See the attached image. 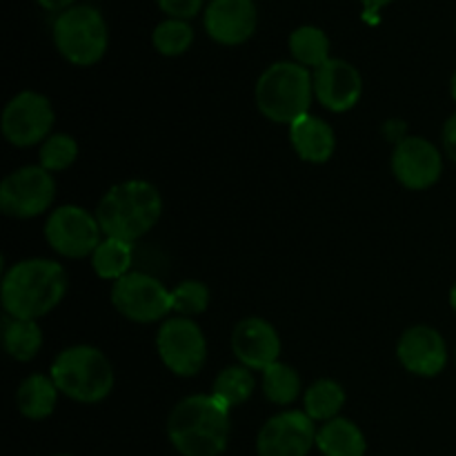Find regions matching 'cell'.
<instances>
[{
    "label": "cell",
    "instance_id": "obj_1",
    "mask_svg": "<svg viewBox=\"0 0 456 456\" xmlns=\"http://www.w3.org/2000/svg\"><path fill=\"white\" fill-rule=\"evenodd\" d=\"M69 288V276L52 258H25L9 267L0 285L4 314L22 321H38L61 305Z\"/></svg>",
    "mask_w": 456,
    "mask_h": 456
},
{
    "label": "cell",
    "instance_id": "obj_2",
    "mask_svg": "<svg viewBox=\"0 0 456 456\" xmlns=\"http://www.w3.org/2000/svg\"><path fill=\"white\" fill-rule=\"evenodd\" d=\"M230 432V408L212 392L178 401L167 419L169 444L183 456H221Z\"/></svg>",
    "mask_w": 456,
    "mask_h": 456
},
{
    "label": "cell",
    "instance_id": "obj_3",
    "mask_svg": "<svg viewBox=\"0 0 456 456\" xmlns=\"http://www.w3.org/2000/svg\"><path fill=\"white\" fill-rule=\"evenodd\" d=\"M163 216V196L142 178H129L110 187L96 208L102 234L136 243L154 230Z\"/></svg>",
    "mask_w": 456,
    "mask_h": 456
},
{
    "label": "cell",
    "instance_id": "obj_4",
    "mask_svg": "<svg viewBox=\"0 0 456 456\" xmlns=\"http://www.w3.org/2000/svg\"><path fill=\"white\" fill-rule=\"evenodd\" d=\"M256 107L272 123H288L310 114L314 80L307 67L294 61H279L267 67L256 80Z\"/></svg>",
    "mask_w": 456,
    "mask_h": 456
},
{
    "label": "cell",
    "instance_id": "obj_5",
    "mask_svg": "<svg viewBox=\"0 0 456 456\" xmlns=\"http://www.w3.org/2000/svg\"><path fill=\"white\" fill-rule=\"evenodd\" d=\"M49 377L58 392L78 403H101L114 390V368L94 346H71L52 363Z\"/></svg>",
    "mask_w": 456,
    "mask_h": 456
},
{
    "label": "cell",
    "instance_id": "obj_6",
    "mask_svg": "<svg viewBox=\"0 0 456 456\" xmlns=\"http://www.w3.org/2000/svg\"><path fill=\"white\" fill-rule=\"evenodd\" d=\"M52 34L58 53L76 67L96 65L110 45L105 18L92 4H74L58 13Z\"/></svg>",
    "mask_w": 456,
    "mask_h": 456
},
{
    "label": "cell",
    "instance_id": "obj_7",
    "mask_svg": "<svg viewBox=\"0 0 456 456\" xmlns=\"http://www.w3.org/2000/svg\"><path fill=\"white\" fill-rule=\"evenodd\" d=\"M111 305L132 323H159L174 312L172 289L145 272H129L111 285Z\"/></svg>",
    "mask_w": 456,
    "mask_h": 456
},
{
    "label": "cell",
    "instance_id": "obj_8",
    "mask_svg": "<svg viewBox=\"0 0 456 456\" xmlns=\"http://www.w3.org/2000/svg\"><path fill=\"white\" fill-rule=\"evenodd\" d=\"M156 350L165 368L176 377H196L208 361V341L194 319L172 316L160 323Z\"/></svg>",
    "mask_w": 456,
    "mask_h": 456
},
{
    "label": "cell",
    "instance_id": "obj_9",
    "mask_svg": "<svg viewBox=\"0 0 456 456\" xmlns=\"http://www.w3.org/2000/svg\"><path fill=\"white\" fill-rule=\"evenodd\" d=\"M53 120H56V114H53L52 101L43 94L25 89L4 105L0 127L9 145L34 147L43 145L52 136Z\"/></svg>",
    "mask_w": 456,
    "mask_h": 456
},
{
    "label": "cell",
    "instance_id": "obj_10",
    "mask_svg": "<svg viewBox=\"0 0 456 456\" xmlns=\"http://www.w3.org/2000/svg\"><path fill=\"white\" fill-rule=\"evenodd\" d=\"M56 199V181L40 165L16 169L0 183V209L12 218H36L49 212Z\"/></svg>",
    "mask_w": 456,
    "mask_h": 456
},
{
    "label": "cell",
    "instance_id": "obj_11",
    "mask_svg": "<svg viewBox=\"0 0 456 456\" xmlns=\"http://www.w3.org/2000/svg\"><path fill=\"white\" fill-rule=\"evenodd\" d=\"M101 223L78 205H62L49 214L45 223V239L49 248L65 258H92L101 245Z\"/></svg>",
    "mask_w": 456,
    "mask_h": 456
},
{
    "label": "cell",
    "instance_id": "obj_12",
    "mask_svg": "<svg viewBox=\"0 0 456 456\" xmlns=\"http://www.w3.org/2000/svg\"><path fill=\"white\" fill-rule=\"evenodd\" d=\"M316 432L303 410H285L263 423L256 436L258 456H307L316 445Z\"/></svg>",
    "mask_w": 456,
    "mask_h": 456
},
{
    "label": "cell",
    "instance_id": "obj_13",
    "mask_svg": "<svg viewBox=\"0 0 456 456\" xmlns=\"http://www.w3.org/2000/svg\"><path fill=\"white\" fill-rule=\"evenodd\" d=\"M392 174L405 190H430L444 174V156L435 142L408 136L392 151Z\"/></svg>",
    "mask_w": 456,
    "mask_h": 456
},
{
    "label": "cell",
    "instance_id": "obj_14",
    "mask_svg": "<svg viewBox=\"0 0 456 456\" xmlns=\"http://www.w3.org/2000/svg\"><path fill=\"white\" fill-rule=\"evenodd\" d=\"M314 98L334 114L354 110L363 94V78L352 62L343 58H330L325 65L312 71Z\"/></svg>",
    "mask_w": 456,
    "mask_h": 456
},
{
    "label": "cell",
    "instance_id": "obj_15",
    "mask_svg": "<svg viewBox=\"0 0 456 456\" xmlns=\"http://www.w3.org/2000/svg\"><path fill=\"white\" fill-rule=\"evenodd\" d=\"M203 25L209 38L225 47L248 43L258 25L254 0H209L203 13Z\"/></svg>",
    "mask_w": 456,
    "mask_h": 456
},
{
    "label": "cell",
    "instance_id": "obj_16",
    "mask_svg": "<svg viewBox=\"0 0 456 456\" xmlns=\"http://www.w3.org/2000/svg\"><path fill=\"white\" fill-rule=\"evenodd\" d=\"M399 363L417 377H439L448 365V346L439 330L430 325H412L396 343Z\"/></svg>",
    "mask_w": 456,
    "mask_h": 456
},
{
    "label": "cell",
    "instance_id": "obj_17",
    "mask_svg": "<svg viewBox=\"0 0 456 456\" xmlns=\"http://www.w3.org/2000/svg\"><path fill=\"white\" fill-rule=\"evenodd\" d=\"M232 352L240 365L254 372H265L281 356V337L270 321L248 316L236 323L232 332Z\"/></svg>",
    "mask_w": 456,
    "mask_h": 456
},
{
    "label": "cell",
    "instance_id": "obj_18",
    "mask_svg": "<svg viewBox=\"0 0 456 456\" xmlns=\"http://www.w3.org/2000/svg\"><path fill=\"white\" fill-rule=\"evenodd\" d=\"M289 141L298 159L312 165L328 163L337 150V134L332 125L312 114L301 116L289 125Z\"/></svg>",
    "mask_w": 456,
    "mask_h": 456
},
{
    "label": "cell",
    "instance_id": "obj_19",
    "mask_svg": "<svg viewBox=\"0 0 456 456\" xmlns=\"http://www.w3.org/2000/svg\"><path fill=\"white\" fill-rule=\"evenodd\" d=\"M316 448L323 456H365L368 441L361 428L346 417L323 423L316 432Z\"/></svg>",
    "mask_w": 456,
    "mask_h": 456
},
{
    "label": "cell",
    "instance_id": "obj_20",
    "mask_svg": "<svg viewBox=\"0 0 456 456\" xmlns=\"http://www.w3.org/2000/svg\"><path fill=\"white\" fill-rule=\"evenodd\" d=\"M58 387L52 377L47 374H31L20 383L16 395L18 410L25 419L31 421H43V419L52 417L58 403Z\"/></svg>",
    "mask_w": 456,
    "mask_h": 456
},
{
    "label": "cell",
    "instance_id": "obj_21",
    "mask_svg": "<svg viewBox=\"0 0 456 456\" xmlns=\"http://www.w3.org/2000/svg\"><path fill=\"white\" fill-rule=\"evenodd\" d=\"M3 346L4 352L12 356L13 361H27L36 359V354L43 347V330L36 321H22L13 319V316H3Z\"/></svg>",
    "mask_w": 456,
    "mask_h": 456
},
{
    "label": "cell",
    "instance_id": "obj_22",
    "mask_svg": "<svg viewBox=\"0 0 456 456\" xmlns=\"http://www.w3.org/2000/svg\"><path fill=\"white\" fill-rule=\"evenodd\" d=\"M343 405H346V390L334 379H319L303 395V412L314 423H328L337 419Z\"/></svg>",
    "mask_w": 456,
    "mask_h": 456
},
{
    "label": "cell",
    "instance_id": "obj_23",
    "mask_svg": "<svg viewBox=\"0 0 456 456\" xmlns=\"http://www.w3.org/2000/svg\"><path fill=\"white\" fill-rule=\"evenodd\" d=\"M134 263V243L120 239H105L92 254V267L96 272L98 279L102 281H118L129 274Z\"/></svg>",
    "mask_w": 456,
    "mask_h": 456
},
{
    "label": "cell",
    "instance_id": "obj_24",
    "mask_svg": "<svg viewBox=\"0 0 456 456\" xmlns=\"http://www.w3.org/2000/svg\"><path fill=\"white\" fill-rule=\"evenodd\" d=\"M289 53L298 65L307 67V69H319L332 58L328 34L314 25L298 27L289 34Z\"/></svg>",
    "mask_w": 456,
    "mask_h": 456
},
{
    "label": "cell",
    "instance_id": "obj_25",
    "mask_svg": "<svg viewBox=\"0 0 456 456\" xmlns=\"http://www.w3.org/2000/svg\"><path fill=\"white\" fill-rule=\"evenodd\" d=\"M301 374L288 363L276 361L263 372V395L274 405H292L301 396Z\"/></svg>",
    "mask_w": 456,
    "mask_h": 456
},
{
    "label": "cell",
    "instance_id": "obj_26",
    "mask_svg": "<svg viewBox=\"0 0 456 456\" xmlns=\"http://www.w3.org/2000/svg\"><path fill=\"white\" fill-rule=\"evenodd\" d=\"M254 387H256V381H254L252 370L245 365H230L214 379L212 395L232 410L236 405H243L254 395Z\"/></svg>",
    "mask_w": 456,
    "mask_h": 456
},
{
    "label": "cell",
    "instance_id": "obj_27",
    "mask_svg": "<svg viewBox=\"0 0 456 456\" xmlns=\"http://www.w3.org/2000/svg\"><path fill=\"white\" fill-rule=\"evenodd\" d=\"M151 43H154V49L160 56H183L194 43V27L190 25V20L167 18V20L159 22L154 27Z\"/></svg>",
    "mask_w": 456,
    "mask_h": 456
},
{
    "label": "cell",
    "instance_id": "obj_28",
    "mask_svg": "<svg viewBox=\"0 0 456 456\" xmlns=\"http://www.w3.org/2000/svg\"><path fill=\"white\" fill-rule=\"evenodd\" d=\"M40 167L47 169L49 174L65 172L78 159V142L69 134H52L47 141L40 145L38 151Z\"/></svg>",
    "mask_w": 456,
    "mask_h": 456
},
{
    "label": "cell",
    "instance_id": "obj_29",
    "mask_svg": "<svg viewBox=\"0 0 456 456\" xmlns=\"http://www.w3.org/2000/svg\"><path fill=\"white\" fill-rule=\"evenodd\" d=\"M209 297H212V294H209V288L203 281H183V283H178L176 288L172 289L174 314L185 316V319L203 314L209 305Z\"/></svg>",
    "mask_w": 456,
    "mask_h": 456
},
{
    "label": "cell",
    "instance_id": "obj_30",
    "mask_svg": "<svg viewBox=\"0 0 456 456\" xmlns=\"http://www.w3.org/2000/svg\"><path fill=\"white\" fill-rule=\"evenodd\" d=\"M156 4H159L160 12L167 13L169 18H176V20H191V18L200 13L205 0H156Z\"/></svg>",
    "mask_w": 456,
    "mask_h": 456
},
{
    "label": "cell",
    "instance_id": "obj_31",
    "mask_svg": "<svg viewBox=\"0 0 456 456\" xmlns=\"http://www.w3.org/2000/svg\"><path fill=\"white\" fill-rule=\"evenodd\" d=\"M444 150L448 159L456 163V111L444 125Z\"/></svg>",
    "mask_w": 456,
    "mask_h": 456
},
{
    "label": "cell",
    "instance_id": "obj_32",
    "mask_svg": "<svg viewBox=\"0 0 456 456\" xmlns=\"http://www.w3.org/2000/svg\"><path fill=\"white\" fill-rule=\"evenodd\" d=\"M36 3L40 4L43 9H47V12H65V9L74 7L76 0H36Z\"/></svg>",
    "mask_w": 456,
    "mask_h": 456
},
{
    "label": "cell",
    "instance_id": "obj_33",
    "mask_svg": "<svg viewBox=\"0 0 456 456\" xmlns=\"http://www.w3.org/2000/svg\"><path fill=\"white\" fill-rule=\"evenodd\" d=\"M361 3H363L365 13H377V12H381L386 4H390L392 0H361Z\"/></svg>",
    "mask_w": 456,
    "mask_h": 456
},
{
    "label": "cell",
    "instance_id": "obj_34",
    "mask_svg": "<svg viewBox=\"0 0 456 456\" xmlns=\"http://www.w3.org/2000/svg\"><path fill=\"white\" fill-rule=\"evenodd\" d=\"M450 305H452V310L456 312V283H454V288L450 289Z\"/></svg>",
    "mask_w": 456,
    "mask_h": 456
},
{
    "label": "cell",
    "instance_id": "obj_35",
    "mask_svg": "<svg viewBox=\"0 0 456 456\" xmlns=\"http://www.w3.org/2000/svg\"><path fill=\"white\" fill-rule=\"evenodd\" d=\"M450 94H452V98L456 101V71L452 74V80H450Z\"/></svg>",
    "mask_w": 456,
    "mask_h": 456
},
{
    "label": "cell",
    "instance_id": "obj_36",
    "mask_svg": "<svg viewBox=\"0 0 456 456\" xmlns=\"http://www.w3.org/2000/svg\"><path fill=\"white\" fill-rule=\"evenodd\" d=\"M56 456H71V454H56Z\"/></svg>",
    "mask_w": 456,
    "mask_h": 456
}]
</instances>
